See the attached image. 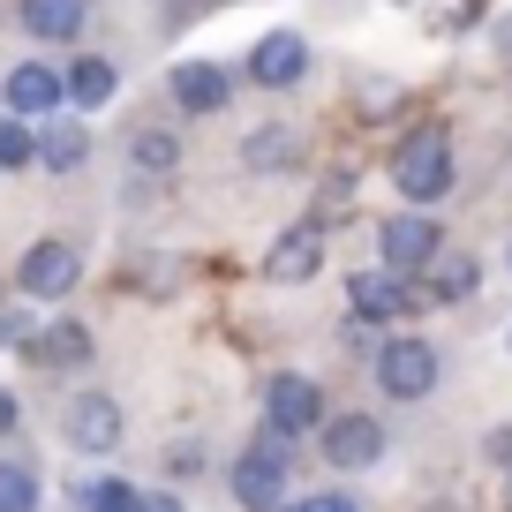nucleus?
Returning <instances> with one entry per match:
<instances>
[{
	"label": "nucleus",
	"instance_id": "f257e3e1",
	"mask_svg": "<svg viewBox=\"0 0 512 512\" xmlns=\"http://www.w3.org/2000/svg\"><path fill=\"white\" fill-rule=\"evenodd\" d=\"M392 189H400L407 204L452 196V128L445 121H422V128H407L400 144H392Z\"/></svg>",
	"mask_w": 512,
	"mask_h": 512
},
{
	"label": "nucleus",
	"instance_id": "f03ea898",
	"mask_svg": "<svg viewBox=\"0 0 512 512\" xmlns=\"http://www.w3.org/2000/svg\"><path fill=\"white\" fill-rule=\"evenodd\" d=\"M226 482H234V497L249 512H279V490H287V437H279V430L256 437V445L234 460V475H226Z\"/></svg>",
	"mask_w": 512,
	"mask_h": 512
},
{
	"label": "nucleus",
	"instance_id": "7ed1b4c3",
	"mask_svg": "<svg viewBox=\"0 0 512 512\" xmlns=\"http://www.w3.org/2000/svg\"><path fill=\"white\" fill-rule=\"evenodd\" d=\"M377 384L392 392V400H422L437 384V347L430 339H392V347L377 354Z\"/></svg>",
	"mask_w": 512,
	"mask_h": 512
},
{
	"label": "nucleus",
	"instance_id": "20e7f679",
	"mask_svg": "<svg viewBox=\"0 0 512 512\" xmlns=\"http://www.w3.org/2000/svg\"><path fill=\"white\" fill-rule=\"evenodd\" d=\"M384 272H400V279H415V264H422V256H430L437 249V241H445V234H437V219H430V211H392V219H384Z\"/></svg>",
	"mask_w": 512,
	"mask_h": 512
},
{
	"label": "nucleus",
	"instance_id": "39448f33",
	"mask_svg": "<svg viewBox=\"0 0 512 512\" xmlns=\"http://www.w3.org/2000/svg\"><path fill=\"white\" fill-rule=\"evenodd\" d=\"M317 445H324V460L339 467V475H354V467H377L384 460V430L369 415H339V422H317Z\"/></svg>",
	"mask_w": 512,
	"mask_h": 512
},
{
	"label": "nucleus",
	"instance_id": "423d86ee",
	"mask_svg": "<svg viewBox=\"0 0 512 512\" xmlns=\"http://www.w3.org/2000/svg\"><path fill=\"white\" fill-rule=\"evenodd\" d=\"M76 249H68V241H31V249H23V264H16V287L23 294H38V302H53V294H68L76 287Z\"/></svg>",
	"mask_w": 512,
	"mask_h": 512
},
{
	"label": "nucleus",
	"instance_id": "0eeeda50",
	"mask_svg": "<svg viewBox=\"0 0 512 512\" xmlns=\"http://www.w3.org/2000/svg\"><path fill=\"white\" fill-rule=\"evenodd\" d=\"M264 415H272L279 437H302L324 422V392L309 377H272V392H264Z\"/></svg>",
	"mask_w": 512,
	"mask_h": 512
},
{
	"label": "nucleus",
	"instance_id": "6e6552de",
	"mask_svg": "<svg viewBox=\"0 0 512 512\" xmlns=\"http://www.w3.org/2000/svg\"><path fill=\"white\" fill-rule=\"evenodd\" d=\"M317 264H324V226H317V219H309V226H287V234L272 241V256H264V272H272L279 287L317 279Z\"/></svg>",
	"mask_w": 512,
	"mask_h": 512
},
{
	"label": "nucleus",
	"instance_id": "1a4fd4ad",
	"mask_svg": "<svg viewBox=\"0 0 512 512\" xmlns=\"http://www.w3.org/2000/svg\"><path fill=\"white\" fill-rule=\"evenodd\" d=\"M415 279L430 287V302H467V294H475V279H482V264H475L467 249H452V241H437V249L415 264Z\"/></svg>",
	"mask_w": 512,
	"mask_h": 512
},
{
	"label": "nucleus",
	"instance_id": "9d476101",
	"mask_svg": "<svg viewBox=\"0 0 512 512\" xmlns=\"http://www.w3.org/2000/svg\"><path fill=\"white\" fill-rule=\"evenodd\" d=\"M347 302H354V317H362V324H400L415 294H407L400 272H354L347 279Z\"/></svg>",
	"mask_w": 512,
	"mask_h": 512
},
{
	"label": "nucleus",
	"instance_id": "9b49d317",
	"mask_svg": "<svg viewBox=\"0 0 512 512\" xmlns=\"http://www.w3.org/2000/svg\"><path fill=\"white\" fill-rule=\"evenodd\" d=\"M249 76H256V83H272V91L302 83V76H309V46H302V31H272V38H256Z\"/></svg>",
	"mask_w": 512,
	"mask_h": 512
},
{
	"label": "nucleus",
	"instance_id": "f8f14e48",
	"mask_svg": "<svg viewBox=\"0 0 512 512\" xmlns=\"http://www.w3.org/2000/svg\"><path fill=\"white\" fill-rule=\"evenodd\" d=\"M68 445H83V452H113V445H121V407H113L106 392H83V400L68 407Z\"/></svg>",
	"mask_w": 512,
	"mask_h": 512
},
{
	"label": "nucleus",
	"instance_id": "ddd939ff",
	"mask_svg": "<svg viewBox=\"0 0 512 512\" xmlns=\"http://www.w3.org/2000/svg\"><path fill=\"white\" fill-rule=\"evenodd\" d=\"M174 98H181V113H219L226 98H234V76H226L219 61H181L174 68Z\"/></svg>",
	"mask_w": 512,
	"mask_h": 512
},
{
	"label": "nucleus",
	"instance_id": "4468645a",
	"mask_svg": "<svg viewBox=\"0 0 512 512\" xmlns=\"http://www.w3.org/2000/svg\"><path fill=\"white\" fill-rule=\"evenodd\" d=\"M83 151H91V128L46 121V113H38V128H31V159H38V166H53V174H76Z\"/></svg>",
	"mask_w": 512,
	"mask_h": 512
},
{
	"label": "nucleus",
	"instance_id": "2eb2a0df",
	"mask_svg": "<svg viewBox=\"0 0 512 512\" xmlns=\"http://www.w3.org/2000/svg\"><path fill=\"white\" fill-rule=\"evenodd\" d=\"M113 91H121V76H113V61H98V53L68 61V76H61V98H76L83 113H91V106H106Z\"/></svg>",
	"mask_w": 512,
	"mask_h": 512
},
{
	"label": "nucleus",
	"instance_id": "dca6fc26",
	"mask_svg": "<svg viewBox=\"0 0 512 512\" xmlns=\"http://www.w3.org/2000/svg\"><path fill=\"white\" fill-rule=\"evenodd\" d=\"M31 347H38V362H46V369H83V362H91V332H83L76 317L46 324V332H38Z\"/></svg>",
	"mask_w": 512,
	"mask_h": 512
},
{
	"label": "nucleus",
	"instance_id": "f3484780",
	"mask_svg": "<svg viewBox=\"0 0 512 512\" xmlns=\"http://www.w3.org/2000/svg\"><path fill=\"white\" fill-rule=\"evenodd\" d=\"M8 106L16 113H53L61 106V68H16V76H8Z\"/></svg>",
	"mask_w": 512,
	"mask_h": 512
},
{
	"label": "nucleus",
	"instance_id": "a211bd4d",
	"mask_svg": "<svg viewBox=\"0 0 512 512\" xmlns=\"http://www.w3.org/2000/svg\"><path fill=\"white\" fill-rule=\"evenodd\" d=\"M23 31L31 38H76L83 31V0H23Z\"/></svg>",
	"mask_w": 512,
	"mask_h": 512
},
{
	"label": "nucleus",
	"instance_id": "6ab92c4d",
	"mask_svg": "<svg viewBox=\"0 0 512 512\" xmlns=\"http://www.w3.org/2000/svg\"><path fill=\"white\" fill-rule=\"evenodd\" d=\"M241 159L249 166H294L302 159V136H294V128H256L249 144H241Z\"/></svg>",
	"mask_w": 512,
	"mask_h": 512
},
{
	"label": "nucleus",
	"instance_id": "aec40b11",
	"mask_svg": "<svg viewBox=\"0 0 512 512\" xmlns=\"http://www.w3.org/2000/svg\"><path fill=\"white\" fill-rule=\"evenodd\" d=\"M0 512H38V475L16 460H0Z\"/></svg>",
	"mask_w": 512,
	"mask_h": 512
},
{
	"label": "nucleus",
	"instance_id": "412c9836",
	"mask_svg": "<svg viewBox=\"0 0 512 512\" xmlns=\"http://www.w3.org/2000/svg\"><path fill=\"white\" fill-rule=\"evenodd\" d=\"M144 497H136V482H121V475H106V482H91L83 490V512H136Z\"/></svg>",
	"mask_w": 512,
	"mask_h": 512
},
{
	"label": "nucleus",
	"instance_id": "4be33fe9",
	"mask_svg": "<svg viewBox=\"0 0 512 512\" xmlns=\"http://www.w3.org/2000/svg\"><path fill=\"white\" fill-rule=\"evenodd\" d=\"M174 159H181V144L166 128H136V166H144V174H166Z\"/></svg>",
	"mask_w": 512,
	"mask_h": 512
},
{
	"label": "nucleus",
	"instance_id": "5701e85b",
	"mask_svg": "<svg viewBox=\"0 0 512 512\" xmlns=\"http://www.w3.org/2000/svg\"><path fill=\"white\" fill-rule=\"evenodd\" d=\"M16 166H31V128L0 121V174H16Z\"/></svg>",
	"mask_w": 512,
	"mask_h": 512
},
{
	"label": "nucleus",
	"instance_id": "b1692460",
	"mask_svg": "<svg viewBox=\"0 0 512 512\" xmlns=\"http://www.w3.org/2000/svg\"><path fill=\"white\" fill-rule=\"evenodd\" d=\"M347 204H354V174L339 166V174H324V196H317V226L332 219V211H347Z\"/></svg>",
	"mask_w": 512,
	"mask_h": 512
},
{
	"label": "nucleus",
	"instance_id": "393cba45",
	"mask_svg": "<svg viewBox=\"0 0 512 512\" xmlns=\"http://www.w3.org/2000/svg\"><path fill=\"white\" fill-rule=\"evenodd\" d=\"M287 512H362L347 490H317V497H302V505H287Z\"/></svg>",
	"mask_w": 512,
	"mask_h": 512
},
{
	"label": "nucleus",
	"instance_id": "a878e982",
	"mask_svg": "<svg viewBox=\"0 0 512 512\" xmlns=\"http://www.w3.org/2000/svg\"><path fill=\"white\" fill-rule=\"evenodd\" d=\"M0 339H8V347H31V317H23V309H8V317H0Z\"/></svg>",
	"mask_w": 512,
	"mask_h": 512
},
{
	"label": "nucleus",
	"instance_id": "bb28decb",
	"mask_svg": "<svg viewBox=\"0 0 512 512\" xmlns=\"http://www.w3.org/2000/svg\"><path fill=\"white\" fill-rule=\"evenodd\" d=\"M16 430V392H8V384H0V437Z\"/></svg>",
	"mask_w": 512,
	"mask_h": 512
},
{
	"label": "nucleus",
	"instance_id": "cd10ccee",
	"mask_svg": "<svg viewBox=\"0 0 512 512\" xmlns=\"http://www.w3.org/2000/svg\"><path fill=\"white\" fill-rule=\"evenodd\" d=\"M136 512H181V505H174V497H144Z\"/></svg>",
	"mask_w": 512,
	"mask_h": 512
},
{
	"label": "nucleus",
	"instance_id": "c85d7f7f",
	"mask_svg": "<svg viewBox=\"0 0 512 512\" xmlns=\"http://www.w3.org/2000/svg\"><path fill=\"white\" fill-rule=\"evenodd\" d=\"M505 347H512V332H505Z\"/></svg>",
	"mask_w": 512,
	"mask_h": 512
}]
</instances>
